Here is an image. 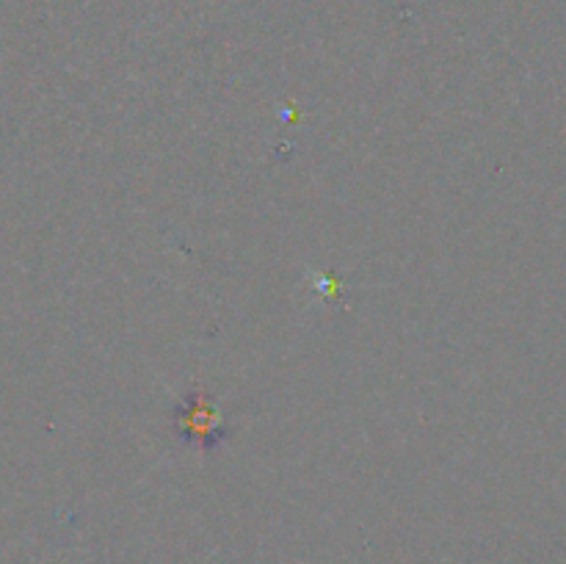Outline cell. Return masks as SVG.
<instances>
[{
    "label": "cell",
    "instance_id": "1",
    "mask_svg": "<svg viewBox=\"0 0 566 564\" xmlns=\"http://www.w3.org/2000/svg\"><path fill=\"white\" fill-rule=\"evenodd\" d=\"M177 424L186 440L199 442V446H213L221 440V418L202 393H191L177 409Z\"/></svg>",
    "mask_w": 566,
    "mask_h": 564
}]
</instances>
